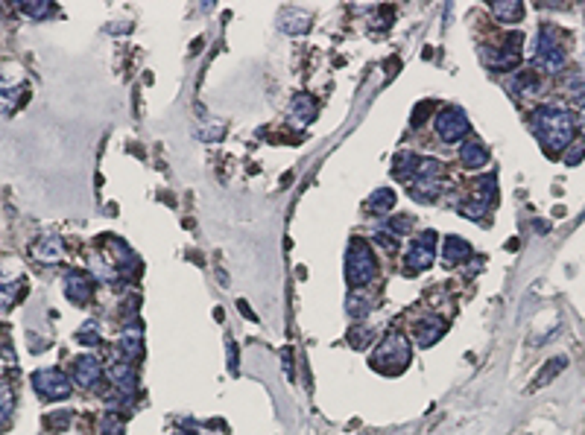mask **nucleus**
<instances>
[{
	"mask_svg": "<svg viewBox=\"0 0 585 435\" xmlns=\"http://www.w3.org/2000/svg\"><path fill=\"white\" fill-rule=\"evenodd\" d=\"M431 106H433V103H421V106L416 108V117H413V126H421V123H424V111H427V108H431Z\"/></svg>",
	"mask_w": 585,
	"mask_h": 435,
	"instance_id": "37",
	"label": "nucleus"
},
{
	"mask_svg": "<svg viewBox=\"0 0 585 435\" xmlns=\"http://www.w3.org/2000/svg\"><path fill=\"white\" fill-rule=\"evenodd\" d=\"M565 91H568V100L577 108H585V76L582 73H568L565 76Z\"/></svg>",
	"mask_w": 585,
	"mask_h": 435,
	"instance_id": "21",
	"label": "nucleus"
},
{
	"mask_svg": "<svg viewBox=\"0 0 585 435\" xmlns=\"http://www.w3.org/2000/svg\"><path fill=\"white\" fill-rule=\"evenodd\" d=\"M73 380L80 383L82 389H94L97 383L103 380V362L94 357V353H82L73 362Z\"/></svg>",
	"mask_w": 585,
	"mask_h": 435,
	"instance_id": "9",
	"label": "nucleus"
},
{
	"mask_svg": "<svg viewBox=\"0 0 585 435\" xmlns=\"http://www.w3.org/2000/svg\"><path fill=\"white\" fill-rule=\"evenodd\" d=\"M410 360H413V348H410V339L404 333H389L386 339L378 345L375 357H372V365L381 368L383 374H401Z\"/></svg>",
	"mask_w": 585,
	"mask_h": 435,
	"instance_id": "4",
	"label": "nucleus"
},
{
	"mask_svg": "<svg viewBox=\"0 0 585 435\" xmlns=\"http://www.w3.org/2000/svg\"><path fill=\"white\" fill-rule=\"evenodd\" d=\"M536 65L548 73H559L568 65V53H565L562 42L556 38V30H550V27H544L536 38Z\"/></svg>",
	"mask_w": 585,
	"mask_h": 435,
	"instance_id": "6",
	"label": "nucleus"
},
{
	"mask_svg": "<svg viewBox=\"0 0 585 435\" xmlns=\"http://www.w3.org/2000/svg\"><path fill=\"white\" fill-rule=\"evenodd\" d=\"M123 429H126V424L121 415H106L103 418V435H123Z\"/></svg>",
	"mask_w": 585,
	"mask_h": 435,
	"instance_id": "29",
	"label": "nucleus"
},
{
	"mask_svg": "<svg viewBox=\"0 0 585 435\" xmlns=\"http://www.w3.org/2000/svg\"><path fill=\"white\" fill-rule=\"evenodd\" d=\"M410 196L416 202H436L445 190V170L436 158H419V167L410 179Z\"/></svg>",
	"mask_w": 585,
	"mask_h": 435,
	"instance_id": "3",
	"label": "nucleus"
},
{
	"mask_svg": "<svg viewBox=\"0 0 585 435\" xmlns=\"http://www.w3.org/2000/svg\"><path fill=\"white\" fill-rule=\"evenodd\" d=\"M32 389L44 401H68L70 398V380L58 368H42L32 374Z\"/></svg>",
	"mask_w": 585,
	"mask_h": 435,
	"instance_id": "7",
	"label": "nucleus"
},
{
	"mask_svg": "<svg viewBox=\"0 0 585 435\" xmlns=\"http://www.w3.org/2000/svg\"><path fill=\"white\" fill-rule=\"evenodd\" d=\"M278 24H281V30L290 32V35H302V32L310 30V15L302 12V9H284L281 18H278Z\"/></svg>",
	"mask_w": 585,
	"mask_h": 435,
	"instance_id": "16",
	"label": "nucleus"
},
{
	"mask_svg": "<svg viewBox=\"0 0 585 435\" xmlns=\"http://www.w3.org/2000/svg\"><path fill=\"white\" fill-rule=\"evenodd\" d=\"M76 339H80L82 345H100V333L94 330V324H85V330L76 333Z\"/></svg>",
	"mask_w": 585,
	"mask_h": 435,
	"instance_id": "32",
	"label": "nucleus"
},
{
	"mask_svg": "<svg viewBox=\"0 0 585 435\" xmlns=\"http://www.w3.org/2000/svg\"><path fill=\"white\" fill-rule=\"evenodd\" d=\"M460 210H462V216H468V220H480V216L486 213V205H480V202H465Z\"/></svg>",
	"mask_w": 585,
	"mask_h": 435,
	"instance_id": "33",
	"label": "nucleus"
},
{
	"mask_svg": "<svg viewBox=\"0 0 585 435\" xmlns=\"http://www.w3.org/2000/svg\"><path fill=\"white\" fill-rule=\"evenodd\" d=\"M474 251H472V246H468L462 237H448L445 240V251H442V257L448 263H465L468 257H472Z\"/></svg>",
	"mask_w": 585,
	"mask_h": 435,
	"instance_id": "18",
	"label": "nucleus"
},
{
	"mask_svg": "<svg viewBox=\"0 0 585 435\" xmlns=\"http://www.w3.org/2000/svg\"><path fill=\"white\" fill-rule=\"evenodd\" d=\"M579 126H582V132H585V114H582V123H579Z\"/></svg>",
	"mask_w": 585,
	"mask_h": 435,
	"instance_id": "40",
	"label": "nucleus"
},
{
	"mask_svg": "<svg viewBox=\"0 0 585 435\" xmlns=\"http://www.w3.org/2000/svg\"><path fill=\"white\" fill-rule=\"evenodd\" d=\"M565 365H568V360H565V357H556V360H550L548 365H544V368H541V374H538V377H536V380L530 383V391H538L541 386H548V383H550V380L556 377V374H559V371H565Z\"/></svg>",
	"mask_w": 585,
	"mask_h": 435,
	"instance_id": "24",
	"label": "nucleus"
},
{
	"mask_svg": "<svg viewBox=\"0 0 585 435\" xmlns=\"http://www.w3.org/2000/svg\"><path fill=\"white\" fill-rule=\"evenodd\" d=\"M416 167H419V155L416 152H398L393 158V175H395V179H401V182L413 179Z\"/></svg>",
	"mask_w": 585,
	"mask_h": 435,
	"instance_id": "19",
	"label": "nucleus"
},
{
	"mask_svg": "<svg viewBox=\"0 0 585 435\" xmlns=\"http://www.w3.org/2000/svg\"><path fill=\"white\" fill-rule=\"evenodd\" d=\"M582 158H585V146H577V149H571V146H568V149H565V158H562V161L568 164V167H574V164H579V161H582Z\"/></svg>",
	"mask_w": 585,
	"mask_h": 435,
	"instance_id": "34",
	"label": "nucleus"
},
{
	"mask_svg": "<svg viewBox=\"0 0 585 435\" xmlns=\"http://www.w3.org/2000/svg\"><path fill=\"white\" fill-rule=\"evenodd\" d=\"M378 278V260L372 248H369L366 240L355 237V240L348 243V251H345V281L351 289L357 286H366Z\"/></svg>",
	"mask_w": 585,
	"mask_h": 435,
	"instance_id": "2",
	"label": "nucleus"
},
{
	"mask_svg": "<svg viewBox=\"0 0 585 435\" xmlns=\"http://www.w3.org/2000/svg\"><path fill=\"white\" fill-rule=\"evenodd\" d=\"M395 208V190L393 187H378L372 196H369V210L372 213H386Z\"/></svg>",
	"mask_w": 585,
	"mask_h": 435,
	"instance_id": "22",
	"label": "nucleus"
},
{
	"mask_svg": "<svg viewBox=\"0 0 585 435\" xmlns=\"http://www.w3.org/2000/svg\"><path fill=\"white\" fill-rule=\"evenodd\" d=\"M410 228H413V216H395V220L389 222V231H393L395 237L410 234Z\"/></svg>",
	"mask_w": 585,
	"mask_h": 435,
	"instance_id": "30",
	"label": "nucleus"
},
{
	"mask_svg": "<svg viewBox=\"0 0 585 435\" xmlns=\"http://www.w3.org/2000/svg\"><path fill=\"white\" fill-rule=\"evenodd\" d=\"M228 371L231 374L238 371V345H234L231 339H228Z\"/></svg>",
	"mask_w": 585,
	"mask_h": 435,
	"instance_id": "36",
	"label": "nucleus"
},
{
	"mask_svg": "<svg viewBox=\"0 0 585 435\" xmlns=\"http://www.w3.org/2000/svg\"><path fill=\"white\" fill-rule=\"evenodd\" d=\"M375 243H381L386 251H398V240H395L393 231H378L375 234Z\"/></svg>",
	"mask_w": 585,
	"mask_h": 435,
	"instance_id": "31",
	"label": "nucleus"
},
{
	"mask_svg": "<svg viewBox=\"0 0 585 435\" xmlns=\"http://www.w3.org/2000/svg\"><path fill=\"white\" fill-rule=\"evenodd\" d=\"M474 187H477L474 196H477L480 205H489V202L498 199V182H495V175H486V179H480Z\"/></svg>",
	"mask_w": 585,
	"mask_h": 435,
	"instance_id": "25",
	"label": "nucleus"
},
{
	"mask_svg": "<svg viewBox=\"0 0 585 435\" xmlns=\"http://www.w3.org/2000/svg\"><path fill=\"white\" fill-rule=\"evenodd\" d=\"M24 12L32 15V18H44L50 12V6L47 4H24Z\"/></svg>",
	"mask_w": 585,
	"mask_h": 435,
	"instance_id": "35",
	"label": "nucleus"
},
{
	"mask_svg": "<svg viewBox=\"0 0 585 435\" xmlns=\"http://www.w3.org/2000/svg\"><path fill=\"white\" fill-rule=\"evenodd\" d=\"M117 351L123 353V360H126V362H135V360H138L141 353H144V330H141L138 324L129 327V330H123Z\"/></svg>",
	"mask_w": 585,
	"mask_h": 435,
	"instance_id": "14",
	"label": "nucleus"
},
{
	"mask_svg": "<svg viewBox=\"0 0 585 435\" xmlns=\"http://www.w3.org/2000/svg\"><path fill=\"white\" fill-rule=\"evenodd\" d=\"M460 161H462V167H468V170H480V167L489 164V152H486V146H483L480 141L468 137V141L460 144Z\"/></svg>",
	"mask_w": 585,
	"mask_h": 435,
	"instance_id": "13",
	"label": "nucleus"
},
{
	"mask_svg": "<svg viewBox=\"0 0 585 435\" xmlns=\"http://www.w3.org/2000/svg\"><path fill=\"white\" fill-rule=\"evenodd\" d=\"M240 313H243V315H249V319H255V313H252V310L246 307V301H240Z\"/></svg>",
	"mask_w": 585,
	"mask_h": 435,
	"instance_id": "39",
	"label": "nucleus"
},
{
	"mask_svg": "<svg viewBox=\"0 0 585 435\" xmlns=\"http://www.w3.org/2000/svg\"><path fill=\"white\" fill-rule=\"evenodd\" d=\"M12 403H15V394H12L6 386H0V427L6 424L9 412H12Z\"/></svg>",
	"mask_w": 585,
	"mask_h": 435,
	"instance_id": "28",
	"label": "nucleus"
},
{
	"mask_svg": "<svg viewBox=\"0 0 585 435\" xmlns=\"http://www.w3.org/2000/svg\"><path fill=\"white\" fill-rule=\"evenodd\" d=\"M436 243H439V234L436 231H421V234H416L413 240H410L407 254H404V272L407 275H419L427 266H433Z\"/></svg>",
	"mask_w": 585,
	"mask_h": 435,
	"instance_id": "5",
	"label": "nucleus"
},
{
	"mask_svg": "<svg viewBox=\"0 0 585 435\" xmlns=\"http://www.w3.org/2000/svg\"><path fill=\"white\" fill-rule=\"evenodd\" d=\"M436 134L442 137L445 144H457V141H462V137L472 132V123H468V117H465V111L462 108H445V111H439V117H436Z\"/></svg>",
	"mask_w": 585,
	"mask_h": 435,
	"instance_id": "8",
	"label": "nucleus"
},
{
	"mask_svg": "<svg viewBox=\"0 0 585 435\" xmlns=\"http://www.w3.org/2000/svg\"><path fill=\"white\" fill-rule=\"evenodd\" d=\"M284 371H287V377H292V365H290V348H284Z\"/></svg>",
	"mask_w": 585,
	"mask_h": 435,
	"instance_id": "38",
	"label": "nucleus"
},
{
	"mask_svg": "<svg viewBox=\"0 0 585 435\" xmlns=\"http://www.w3.org/2000/svg\"><path fill=\"white\" fill-rule=\"evenodd\" d=\"M109 380H111V386L121 391L126 401H132V394L138 391V374H135L132 362H126V360L114 362V365L109 368Z\"/></svg>",
	"mask_w": 585,
	"mask_h": 435,
	"instance_id": "10",
	"label": "nucleus"
},
{
	"mask_svg": "<svg viewBox=\"0 0 585 435\" xmlns=\"http://www.w3.org/2000/svg\"><path fill=\"white\" fill-rule=\"evenodd\" d=\"M348 342H351V348L363 351L369 342H372V330H369V327H351L348 330Z\"/></svg>",
	"mask_w": 585,
	"mask_h": 435,
	"instance_id": "27",
	"label": "nucleus"
},
{
	"mask_svg": "<svg viewBox=\"0 0 585 435\" xmlns=\"http://www.w3.org/2000/svg\"><path fill=\"white\" fill-rule=\"evenodd\" d=\"M290 117H292V120H296L299 126L314 123V120H316V103H314V96H310V94H296V96H292V103H290Z\"/></svg>",
	"mask_w": 585,
	"mask_h": 435,
	"instance_id": "15",
	"label": "nucleus"
},
{
	"mask_svg": "<svg viewBox=\"0 0 585 435\" xmlns=\"http://www.w3.org/2000/svg\"><path fill=\"white\" fill-rule=\"evenodd\" d=\"M445 322L439 319V315H427V319H421L416 327H413V336H416V342L421 345V348H431V345H436L442 336H445Z\"/></svg>",
	"mask_w": 585,
	"mask_h": 435,
	"instance_id": "12",
	"label": "nucleus"
},
{
	"mask_svg": "<svg viewBox=\"0 0 585 435\" xmlns=\"http://www.w3.org/2000/svg\"><path fill=\"white\" fill-rule=\"evenodd\" d=\"M32 254H35L42 263H53V260H58V257H62V240H58L56 234H47L44 240H38V243L32 246Z\"/></svg>",
	"mask_w": 585,
	"mask_h": 435,
	"instance_id": "17",
	"label": "nucleus"
},
{
	"mask_svg": "<svg viewBox=\"0 0 585 435\" xmlns=\"http://www.w3.org/2000/svg\"><path fill=\"white\" fill-rule=\"evenodd\" d=\"M530 129L541 141V149L548 158H559L565 155L574 144V132H577V120L571 111L556 108V106H538L530 114Z\"/></svg>",
	"mask_w": 585,
	"mask_h": 435,
	"instance_id": "1",
	"label": "nucleus"
},
{
	"mask_svg": "<svg viewBox=\"0 0 585 435\" xmlns=\"http://www.w3.org/2000/svg\"><path fill=\"white\" fill-rule=\"evenodd\" d=\"M65 295L73 304H88L94 295V278L85 272H68L65 275Z\"/></svg>",
	"mask_w": 585,
	"mask_h": 435,
	"instance_id": "11",
	"label": "nucleus"
},
{
	"mask_svg": "<svg viewBox=\"0 0 585 435\" xmlns=\"http://www.w3.org/2000/svg\"><path fill=\"white\" fill-rule=\"evenodd\" d=\"M348 315H355V319H360V315L369 313V298L366 295H357V292H351L348 295V307H345Z\"/></svg>",
	"mask_w": 585,
	"mask_h": 435,
	"instance_id": "26",
	"label": "nucleus"
},
{
	"mask_svg": "<svg viewBox=\"0 0 585 435\" xmlns=\"http://www.w3.org/2000/svg\"><path fill=\"white\" fill-rule=\"evenodd\" d=\"M492 12H495L498 21H503V24H515V21H521L524 6L518 4V0H503V4H495V6H492Z\"/></svg>",
	"mask_w": 585,
	"mask_h": 435,
	"instance_id": "23",
	"label": "nucleus"
},
{
	"mask_svg": "<svg viewBox=\"0 0 585 435\" xmlns=\"http://www.w3.org/2000/svg\"><path fill=\"white\" fill-rule=\"evenodd\" d=\"M510 91L518 94V96H533L538 91V79L533 70H518L512 79H510Z\"/></svg>",
	"mask_w": 585,
	"mask_h": 435,
	"instance_id": "20",
	"label": "nucleus"
}]
</instances>
